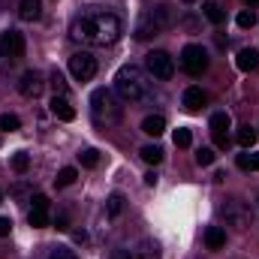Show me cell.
Listing matches in <instances>:
<instances>
[{"label":"cell","instance_id":"obj_10","mask_svg":"<svg viewBox=\"0 0 259 259\" xmlns=\"http://www.w3.org/2000/svg\"><path fill=\"white\" fill-rule=\"evenodd\" d=\"M208 127H211V136H214V145H217V148H226V145H229V136H226V130L232 127V118H229L226 112H214Z\"/></svg>","mask_w":259,"mask_h":259},{"label":"cell","instance_id":"obj_21","mask_svg":"<svg viewBox=\"0 0 259 259\" xmlns=\"http://www.w3.org/2000/svg\"><path fill=\"white\" fill-rule=\"evenodd\" d=\"M235 142H238L241 148H253V145H256V130L238 127V133H235Z\"/></svg>","mask_w":259,"mask_h":259},{"label":"cell","instance_id":"obj_14","mask_svg":"<svg viewBox=\"0 0 259 259\" xmlns=\"http://www.w3.org/2000/svg\"><path fill=\"white\" fill-rule=\"evenodd\" d=\"M205 103H208V94H205L202 88H187L184 97H181V106H184L187 112H202Z\"/></svg>","mask_w":259,"mask_h":259},{"label":"cell","instance_id":"obj_24","mask_svg":"<svg viewBox=\"0 0 259 259\" xmlns=\"http://www.w3.org/2000/svg\"><path fill=\"white\" fill-rule=\"evenodd\" d=\"M75 178H78V172H75L72 166H66V169H61V172H58V178H55V184H58V187H69V184H72Z\"/></svg>","mask_w":259,"mask_h":259},{"label":"cell","instance_id":"obj_15","mask_svg":"<svg viewBox=\"0 0 259 259\" xmlns=\"http://www.w3.org/2000/svg\"><path fill=\"white\" fill-rule=\"evenodd\" d=\"M235 64H238L241 72H253V69H259V52L256 49H241L238 58H235Z\"/></svg>","mask_w":259,"mask_h":259},{"label":"cell","instance_id":"obj_3","mask_svg":"<svg viewBox=\"0 0 259 259\" xmlns=\"http://www.w3.org/2000/svg\"><path fill=\"white\" fill-rule=\"evenodd\" d=\"M91 115L100 127H115L121 121V106L115 100V91L109 88H97L91 94Z\"/></svg>","mask_w":259,"mask_h":259},{"label":"cell","instance_id":"obj_38","mask_svg":"<svg viewBox=\"0 0 259 259\" xmlns=\"http://www.w3.org/2000/svg\"><path fill=\"white\" fill-rule=\"evenodd\" d=\"M72 238H75V241H78V244H81V241H88V235H84V232H81V229H78V232H72Z\"/></svg>","mask_w":259,"mask_h":259},{"label":"cell","instance_id":"obj_25","mask_svg":"<svg viewBox=\"0 0 259 259\" xmlns=\"http://www.w3.org/2000/svg\"><path fill=\"white\" fill-rule=\"evenodd\" d=\"M78 163H81L84 169H94V166L100 163V154H97L94 148H88V151H81V154H78Z\"/></svg>","mask_w":259,"mask_h":259},{"label":"cell","instance_id":"obj_36","mask_svg":"<svg viewBox=\"0 0 259 259\" xmlns=\"http://www.w3.org/2000/svg\"><path fill=\"white\" fill-rule=\"evenodd\" d=\"M55 226H58V229H69V226H66V214H58V220H55Z\"/></svg>","mask_w":259,"mask_h":259},{"label":"cell","instance_id":"obj_37","mask_svg":"<svg viewBox=\"0 0 259 259\" xmlns=\"http://www.w3.org/2000/svg\"><path fill=\"white\" fill-rule=\"evenodd\" d=\"M145 184H148V187H154V184H157V175H154V172H148V175H145Z\"/></svg>","mask_w":259,"mask_h":259},{"label":"cell","instance_id":"obj_27","mask_svg":"<svg viewBox=\"0 0 259 259\" xmlns=\"http://www.w3.org/2000/svg\"><path fill=\"white\" fill-rule=\"evenodd\" d=\"M0 130H6V133H15V130H21V121H18V115H0Z\"/></svg>","mask_w":259,"mask_h":259},{"label":"cell","instance_id":"obj_2","mask_svg":"<svg viewBox=\"0 0 259 259\" xmlns=\"http://www.w3.org/2000/svg\"><path fill=\"white\" fill-rule=\"evenodd\" d=\"M115 94L124 103H142L145 97H151V75L133 64L121 66L115 75Z\"/></svg>","mask_w":259,"mask_h":259},{"label":"cell","instance_id":"obj_20","mask_svg":"<svg viewBox=\"0 0 259 259\" xmlns=\"http://www.w3.org/2000/svg\"><path fill=\"white\" fill-rule=\"evenodd\" d=\"M202 9H205V18H208L211 24H223V21H226V12L220 9V3H214V0H208V3L202 6Z\"/></svg>","mask_w":259,"mask_h":259},{"label":"cell","instance_id":"obj_23","mask_svg":"<svg viewBox=\"0 0 259 259\" xmlns=\"http://www.w3.org/2000/svg\"><path fill=\"white\" fill-rule=\"evenodd\" d=\"M121 211H124V193H112L109 202H106V214L109 217H118Z\"/></svg>","mask_w":259,"mask_h":259},{"label":"cell","instance_id":"obj_41","mask_svg":"<svg viewBox=\"0 0 259 259\" xmlns=\"http://www.w3.org/2000/svg\"><path fill=\"white\" fill-rule=\"evenodd\" d=\"M184 3H196V0H184Z\"/></svg>","mask_w":259,"mask_h":259},{"label":"cell","instance_id":"obj_4","mask_svg":"<svg viewBox=\"0 0 259 259\" xmlns=\"http://www.w3.org/2000/svg\"><path fill=\"white\" fill-rule=\"evenodd\" d=\"M172 24V6H154L148 12H142L139 24H136V36L139 39H148V36H157L160 30H166Z\"/></svg>","mask_w":259,"mask_h":259},{"label":"cell","instance_id":"obj_5","mask_svg":"<svg viewBox=\"0 0 259 259\" xmlns=\"http://www.w3.org/2000/svg\"><path fill=\"white\" fill-rule=\"evenodd\" d=\"M24 49H27L24 33H18V30H3L0 33V61L3 64H18L24 58Z\"/></svg>","mask_w":259,"mask_h":259},{"label":"cell","instance_id":"obj_16","mask_svg":"<svg viewBox=\"0 0 259 259\" xmlns=\"http://www.w3.org/2000/svg\"><path fill=\"white\" fill-rule=\"evenodd\" d=\"M223 244H226V232L220 226H208L205 229V247L208 250H220Z\"/></svg>","mask_w":259,"mask_h":259},{"label":"cell","instance_id":"obj_32","mask_svg":"<svg viewBox=\"0 0 259 259\" xmlns=\"http://www.w3.org/2000/svg\"><path fill=\"white\" fill-rule=\"evenodd\" d=\"M52 88H55V94H66V81L61 72H52Z\"/></svg>","mask_w":259,"mask_h":259},{"label":"cell","instance_id":"obj_30","mask_svg":"<svg viewBox=\"0 0 259 259\" xmlns=\"http://www.w3.org/2000/svg\"><path fill=\"white\" fill-rule=\"evenodd\" d=\"M12 169H15L18 175H24V172L30 169V157H27L24 151H21V154H15V157H12Z\"/></svg>","mask_w":259,"mask_h":259},{"label":"cell","instance_id":"obj_31","mask_svg":"<svg viewBox=\"0 0 259 259\" xmlns=\"http://www.w3.org/2000/svg\"><path fill=\"white\" fill-rule=\"evenodd\" d=\"M190 142H193L190 130H184V127H178V130H175V145H178V148H187Z\"/></svg>","mask_w":259,"mask_h":259},{"label":"cell","instance_id":"obj_28","mask_svg":"<svg viewBox=\"0 0 259 259\" xmlns=\"http://www.w3.org/2000/svg\"><path fill=\"white\" fill-rule=\"evenodd\" d=\"M235 21H238V27H244V30H247V27H253V24H256V12H253V9H241Z\"/></svg>","mask_w":259,"mask_h":259},{"label":"cell","instance_id":"obj_11","mask_svg":"<svg viewBox=\"0 0 259 259\" xmlns=\"http://www.w3.org/2000/svg\"><path fill=\"white\" fill-rule=\"evenodd\" d=\"M30 226L33 229H42V226H49V196L36 193L30 196Z\"/></svg>","mask_w":259,"mask_h":259},{"label":"cell","instance_id":"obj_17","mask_svg":"<svg viewBox=\"0 0 259 259\" xmlns=\"http://www.w3.org/2000/svg\"><path fill=\"white\" fill-rule=\"evenodd\" d=\"M18 15H21L24 21H36V18L42 15V3H39V0H21V3H18Z\"/></svg>","mask_w":259,"mask_h":259},{"label":"cell","instance_id":"obj_7","mask_svg":"<svg viewBox=\"0 0 259 259\" xmlns=\"http://www.w3.org/2000/svg\"><path fill=\"white\" fill-rule=\"evenodd\" d=\"M181 66H184V72L187 75H202L205 69H208V52L202 49V46H184V52H181Z\"/></svg>","mask_w":259,"mask_h":259},{"label":"cell","instance_id":"obj_13","mask_svg":"<svg viewBox=\"0 0 259 259\" xmlns=\"http://www.w3.org/2000/svg\"><path fill=\"white\" fill-rule=\"evenodd\" d=\"M223 214H226V220L235 226V229H247V220H250V214L238 205V202H226L223 205Z\"/></svg>","mask_w":259,"mask_h":259},{"label":"cell","instance_id":"obj_29","mask_svg":"<svg viewBox=\"0 0 259 259\" xmlns=\"http://www.w3.org/2000/svg\"><path fill=\"white\" fill-rule=\"evenodd\" d=\"M214 160H217L214 148H199V151H196V163H199V166H211Z\"/></svg>","mask_w":259,"mask_h":259},{"label":"cell","instance_id":"obj_12","mask_svg":"<svg viewBox=\"0 0 259 259\" xmlns=\"http://www.w3.org/2000/svg\"><path fill=\"white\" fill-rule=\"evenodd\" d=\"M49 109H52V115H55L58 121H72V118H75V109H72V103L66 100V94H55L52 103H49Z\"/></svg>","mask_w":259,"mask_h":259},{"label":"cell","instance_id":"obj_35","mask_svg":"<svg viewBox=\"0 0 259 259\" xmlns=\"http://www.w3.org/2000/svg\"><path fill=\"white\" fill-rule=\"evenodd\" d=\"M109 259H136V256H133L130 250H112V253H109Z\"/></svg>","mask_w":259,"mask_h":259},{"label":"cell","instance_id":"obj_33","mask_svg":"<svg viewBox=\"0 0 259 259\" xmlns=\"http://www.w3.org/2000/svg\"><path fill=\"white\" fill-rule=\"evenodd\" d=\"M49 259H78L72 250H66V247H58V250H52V256Z\"/></svg>","mask_w":259,"mask_h":259},{"label":"cell","instance_id":"obj_9","mask_svg":"<svg viewBox=\"0 0 259 259\" xmlns=\"http://www.w3.org/2000/svg\"><path fill=\"white\" fill-rule=\"evenodd\" d=\"M18 91H21V97H27V100H36V97L46 91L42 72H36V69H27V72L21 75V81H18Z\"/></svg>","mask_w":259,"mask_h":259},{"label":"cell","instance_id":"obj_1","mask_svg":"<svg viewBox=\"0 0 259 259\" xmlns=\"http://www.w3.org/2000/svg\"><path fill=\"white\" fill-rule=\"evenodd\" d=\"M121 33H124L121 18L106 9H84L69 24V36L81 46H112L121 39Z\"/></svg>","mask_w":259,"mask_h":259},{"label":"cell","instance_id":"obj_39","mask_svg":"<svg viewBox=\"0 0 259 259\" xmlns=\"http://www.w3.org/2000/svg\"><path fill=\"white\" fill-rule=\"evenodd\" d=\"M247 3H250V6H259V0H247Z\"/></svg>","mask_w":259,"mask_h":259},{"label":"cell","instance_id":"obj_26","mask_svg":"<svg viewBox=\"0 0 259 259\" xmlns=\"http://www.w3.org/2000/svg\"><path fill=\"white\" fill-rule=\"evenodd\" d=\"M238 169H253V172H259V154H238Z\"/></svg>","mask_w":259,"mask_h":259},{"label":"cell","instance_id":"obj_6","mask_svg":"<svg viewBox=\"0 0 259 259\" xmlns=\"http://www.w3.org/2000/svg\"><path fill=\"white\" fill-rule=\"evenodd\" d=\"M145 66H148V75L151 78H160V81H169L172 72H175V64L166 52H148L145 55Z\"/></svg>","mask_w":259,"mask_h":259},{"label":"cell","instance_id":"obj_34","mask_svg":"<svg viewBox=\"0 0 259 259\" xmlns=\"http://www.w3.org/2000/svg\"><path fill=\"white\" fill-rule=\"evenodd\" d=\"M12 232V220L9 217H0V238H6Z\"/></svg>","mask_w":259,"mask_h":259},{"label":"cell","instance_id":"obj_19","mask_svg":"<svg viewBox=\"0 0 259 259\" xmlns=\"http://www.w3.org/2000/svg\"><path fill=\"white\" fill-rule=\"evenodd\" d=\"M163 130H166V121L160 118V115H151V118H145L142 121V133H148V136H163Z\"/></svg>","mask_w":259,"mask_h":259},{"label":"cell","instance_id":"obj_8","mask_svg":"<svg viewBox=\"0 0 259 259\" xmlns=\"http://www.w3.org/2000/svg\"><path fill=\"white\" fill-rule=\"evenodd\" d=\"M69 72H72L75 81H91L97 75V58L91 52H75L69 58Z\"/></svg>","mask_w":259,"mask_h":259},{"label":"cell","instance_id":"obj_22","mask_svg":"<svg viewBox=\"0 0 259 259\" xmlns=\"http://www.w3.org/2000/svg\"><path fill=\"white\" fill-rule=\"evenodd\" d=\"M139 154H142V160H145V163H151V166H157V163L163 160V148H157V145H145Z\"/></svg>","mask_w":259,"mask_h":259},{"label":"cell","instance_id":"obj_40","mask_svg":"<svg viewBox=\"0 0 259 259\" xmlns=\"http://www.w3.org/2000/svg\"><path fill=\"white\" fill-rule=\"evenodd\" d=\"M0 202H3V190H0Z\"/></svg>","mask_w":259,"mask_h":259},{"label":"cell","instance_id":"obj_18","mask_svg":"<svg viewBox=\"0 0 259 259\" xmlns=\"http://www.w3.org/2000/svg\"><path fill=\"white\" fill-rule=\"evenodd\" d=\"M133 256H136V259H160V247H157L151 238H142V241H139V247L133 250Z\"/></svg>","mask_w":259,"mask_h":259}]
</instances>
